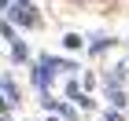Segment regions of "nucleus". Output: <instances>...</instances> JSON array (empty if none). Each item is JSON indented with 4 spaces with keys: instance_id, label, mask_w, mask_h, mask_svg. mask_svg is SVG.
Segmentation results:
<instances>
[{
    "instance_id": "1",
    "label": "nucleus",
    "mask_w": 129,
    "mask_h": 121,
    "mask_svg": "<svg viewBox=\"0 0 129 121\" xmlns=\"http://www.w3.org/2000/svg\"><path fill=\"white\" fill-rule=\"evenodd\" d=\"M4 19L19 30H37L41 26V15L30 0H4Z\"/></svg>"
},
{
    "instance_id": "2",
    "label": "nucleus",
    "mask_w": 129,
    "mask_h": 121,
    "mask_svg": "<svg viewBox=\"0 0 129 121\" xmlns=\"http://www.w3.org/2000/svg\"><path fill=\"white\" fill-rule=\"evenodd\" d=\"M0 92H4V106H8V110H15V106H19V84H15V81H11V77H4V88H0Z\"/></svg>"
},
{
    "instance_id": "3",
    "label": "nucleus",
    "mask_w": 129,
    "mask_h": 121,
    "mask_svg": "<svg viewBox=\"0 0 129 121\" xmlns=\"http://www.w3.org/2000/svg\"><path fill=\"white\" fill-rule=\"evenodd\" d=\"M107 103L114 106V110H125V106H129V95L122 88H107Z\"/></svg>"
},
{
    "instance_id": "4",
    "label": "nucleus",
    "mask_w": 129,
    "mask_h": 121,
    "mask_svg": "<svg viewBox=\"0 0 129 121\" xmlns=\"http://www.w3.org/2000/svg\"><path fill=\"white\" fill-rule=\"evenodd\" d=\"M11 62H30V44L26 40H15L11 44Z\"/></svg>"
},
{
    "instance_id": "5",
    "label": "nucleus",
    "mask_w": 129,
    "mask_h": 121,
    "mask_svg": "<svg viewBox=\"0 0 129 121\" xmlns=\"http://www.w3.org/2000/svg\"><path fill=\"white\" fill-rule=\"evenodd\" d=\"M111 48H114V37H96V40L89 44L92 55H103V51H111Z\"/></svg>"
},
{
    "instance_id": "6",
    "label": "nucleus",
    "mask_w": 129,
    "mask_h": 121,
    "mask_svg": "<svg viewBox=\"0 0 129 121\" xmlns=\"http://www.w3.org/2000/svg\"><path fill=\"white\" fill-rule=\"evenodd\" d=\"M81 44H85V37H81V33H63V48H70V51H78Z\"/></svg>"
},
{
    "instance_id": "7",
    "label": "nucleus",
    "mask_w": 129,
    "mask_h": 121,
    "mask_svg": "<svg viewBox=\"0 0 129 121\" xmlns=\"http://www.w3.org/2000/svg\"><path fill=\"white\" fill-rule=\"evenodd\" d=\"M81 95H85V92H81V84H78V81H67V99H74V103H78Z\"/></svg>"
},
{
    "instance_id": "8",
    "label": "nucleus",
    "mask_w": 129,
    "mask_h": 121,
    "mask_svg": "<svg viewBox=\"0 0 129 121\" xmlns=\"http://www.w3.org/2000/svg\"><path fill=\"white\" fill-rule=\"evenodd\" d=\"M59 117H63V121H74V117H78V106H74V103H63Z\"/></svg>"
},
{
    "instance_id": "9",
    "label": "nucleus",
    "mask_w": 129,
    "mask_h": 121,
    "mask_svg": "<svg viewBox=\"0 0 129 121\" xmlns=\"http://www.w3.org/2000/svg\"><path fill=\"white\" fill-rule=\"evenodd\" d=\"M4 121H15V117H11V110H4Z\"/></svg>"
},
{
    "instance_id": "10",
    "label": "nucleus",
    "mask_w": 129,
    "mask_h": 121,
    "mask_svg": "<svg viewBox=\"0 0 129 121\" xmlns=\"http://www.w3.org/2000/svg\"><path fill=\"white\" fill-rule=\"evenodd\" d=\"M48 121H63V117H59V114H52V117H48Z\"/></svg>"
},
{
    "instance_id": "11",
    "label": "nucleus",
    "mask_w": 129,
    "mask_h": 121,
    "mask_svg": "<svg viewBox=\"0 0 129 121\" xmlns=\"http://www.w3.org/2000/svg\"><path fill=\"white\" fill-rule=\"evenodd\" d=\"M70 4H81V0H70Z\"/></svg>"
}]
</instances>
